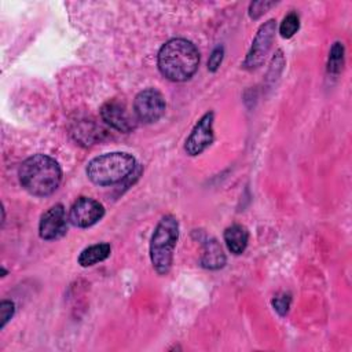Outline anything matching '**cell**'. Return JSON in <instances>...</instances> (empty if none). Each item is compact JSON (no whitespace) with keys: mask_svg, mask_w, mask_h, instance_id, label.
Here are the masks:
<instances>
[{"mask_svg":"<svg viewBox=\"0 0 352 352\" xmlns=\"http://www.w3.org/2000/svg\"><path fill=\"white\" fill-rule=\"evenodd\" d=\"M157 65L161 74L170 81H186L191 78L199 65L197 47L186 38H172L158 51Z\"/></svg>","mask_w":352,"mask_h":352,"instance_id":"obj_1","label":"cell"},{"mask_svg":"<svg viewBox=\"0 0 352 352\" xmlns=\"http://www.w3.org/2000/svg\"><path fill=\"white\" fill-rule=\"evenodd\" d=\"M18 176L21 186L29 194L47 197L58 188L62 170L54 158L45 154H34L22 162Z\"/></svg>","mask_w":352,"mask_h":352,"instance_id":"obj_2","label":"cell"},{"mask_svg":"<svg viewBox=\"0 0 352 352\" xmlns=\"http://www.w3.org/2000/svg\"><path fill=\"white\" fill-rule=\"evenodd\" d=\"M135 166L136 161L128 153H106L88 162L87 176L94 184L111 186L126 179L133 172Z\"/></svg>","mask_w":352,"mask_h":352,"instance_id":"obj_3","label":"cell"},{"mask_svg":"<svg viewBox=\"0 0 352 352\" xmlns=\"http://www.w3.org/2000/svg\"><path fill=\"white\" fill-rule=\"evenodd\" d=\"M179 236V224L177 220L168 214L164 216L151 236L150 241V260L153 268L160 274L165 275L172 267L173 250Z\"/></svg>","mask_w":352,"mask_h":352,"instance_id":"obj_4","label":"cell"},{"mask_svg":"<svg viewBox=\"0 0 352 352\" xmlns=\"http://www.w3.org/2000/svg\"><path fill=\"white\" fill-rule=\"evenodd\" d=\"M165 113V99L162 94L155 88H147L140 91L133 102L135 118L151 124L158 121Z\"/></svg>","mask_w":352,"mask_h":352,"instance_id":"obj_5","label":"cell"},{"mask_svg":"<svg viewBox=\"0 0 352 352\" xmlns=\"http://www.w3.org/2000/svg\"><path fill=\"white\" fill-rule=\"evenodd\" d=\"M275 29L276 23L274 19L267 21L260 26L257 30V34L252 43V48L248 52V56L243 62L245 69H257L264 62L265 56L268 55V51L272 45L274 37H275Z\"/></svg>","mask_w":352,"mask_h":352,"instance_id":"obj_6","label":"cell"},{"mask_svg":"<svg viewBox=\"0 0 352 352\" xmlns=\"http://www.w3.org/2000/svg\"><path fill=\"white\" fill-rule=\"evenodd\" d=\"M103 214L104 208L100 202L88 197H80L70 208L69 220L76 227L88 228L98 223Z\"/></svg>","mask_w":352,"mask_h":352,"instance_id":"obj_7","label":"cell"},{"mask_svg":"<svg viewBox=\"0 0 352 352\" xmlns=\"http://www.w3.org/2000/svg\"><path fill=\"white\" fill-rule=\"evenodd\" d=\"M67 231V217L63 205L56 204L41 214L38 234L45 241L62 238Z\"/></svg>","mask_w":352,"mask_h":352,"instance_id":"obj_8","label":"cell"},{"mask_svg":"<svg viewBox=\"0 0 352 352\" xmlns=\"http://www.w3.org/2000/svg\"><path fill=\"white\" fill-rule=\"evenodd\" d=\"M213 142V113H206L192 128L186 140L184 150L188 155H198Z\"/></svg>","mask_w":352,"mask_h":352,"instance_id":"obj_9","label":"cell"},{"mask_svg":"<svg viewBox=\"0 0 352 352\" xmlns=\"http://www.w3.org/2000/svg\"><path fill=\"white\" fill-rule=\"evenodd\" d=\"M100 117L107 125L125 133L131 132L136 125L135 118L128 111L125 104L118 100L106 102L100 109Z\"/></svg>","mask_w":352,"mask_h":352,"instance_id":"obj_10","label":"cell"},{"mask_svg":"<svg viewBox=\"0 0 352 352\" xmlns=\"http://www.w3.org/2000/svg\"><path fill=\"white\" fill-rule=\"evenodd\" d=\"M249 232L241 224H232L224 231V242L232 254H242L248 246Z\"/></svg>","mask_w":352,"mask_h":352,"instance_id":"obj_11","label":"cell"},{"mask_svg":"<svg viewBox=\"0 0 352 352\" xmlns=\"http://www.w3.org/2000/svg\"><path fill=\"white\" fill-rule=\"evenodd\" d=\"M226 264V256L221 246L216 239H208L204 246V253L201 257V265L209 270L221 268Z\"/></svg>","mask_w":352,"mask_h":352,"instance_id":"obj_12","label":"cell"},{"mask_svg":"<svg viewBox=\"0 0 352 352\" xmlns=\"http://www.w3.org/2000/svg\"><path fill=\"white\" fill-rule=\"evenodd\" d=\"M111 248L109 243H96L85 248L78 256V264L81 267H91L96 263L106 260L110 256Z\"/></svg>","mask_w":352,"mask_h":352,"instance_id":"obj_13","label":"cell"},{"mask_svg":"<svg viewBox=\"0 0 352 352\" xmlns=\"http://www.w3.org/2000/svg\"><path fill=\"white\" fill-rule=\"evenodd\" d=\"M298 26H300L298 15L296 12H290L283 18L279 26V33L283 38H290L298 30Z\"/></svg>","mask_w":352,"mask_h":352,"instance_id":"obj_14","label":"cell"},{"mask_svg":"<svg viewBox=\"0 0 352 352\" xmlns=\"http://www.w3.org/2000/svg\"><path fill=\"white\" fill-rule=\"evenodd\" d=\"M342 62H344V47L341 43H334L329 56V72L338 73L342 67Z\"/></svg>","mask_w":352,"mask_h":352,"instance_id":"obj_15","label":"cell"},{"mask_svg":"<svg viewBox=\"0 0 352 352\" xmlns=\"http://www.w3.org/2000/svg\"><path fill=\"white\" fill-rule=\"evenodd\" d=\"M290 302H292V297L286 293L283 294H278L276 297H274L272 300V305H274V309L280 315H286L287 311H289V307H290Z\"/></svg>","mask_w":352,"mask_h":352,"instance_id":"obj_16","label":"cell"},{"mask_svg":"<svg viewBox=\"0 0 352 352\" xmlns=\"http://www.w3.org/2000/svg\"><path fill=\"white\" fill-rule=\"evenodd\" d=\"M14 311H15V305L12 301L3 300L0 302V329H3L7 324V322L12 318Z\"/></svg>","mask_w":352,"mask_h":352,"instance_id":"obj_17","label":"cell"},{"mask_svg":"<svg viewBox=\"0 0 352 352\" xmlns=\"http://www.w3.org/2000/svg\"><path fill=\"white\" fill-rule=\"evenodd\" d=\"M272 6H274V1H254V3L250 4L249 14L253 19H257L260 15H263Z\"/></svg>","mask_w":352,"mask_h":352,"instance_id":"obj_18","label":"cell"},{"mask_svg":"<svg viewBox=\"0 0 352 352\" xmlns=\"http://www.w3.org/2000/svg\"><path fill=\"white\" fill-rule=\"evenodd\" d=\"M221 60H223V47L219 45V47H216L212 51V55H210V58L208 60V69L210 72H216L219 69Z\"/></svg>","mask_w":352,"mask_h":352,"instance_id":"obj_19","label":"cell"}]
</instances>
